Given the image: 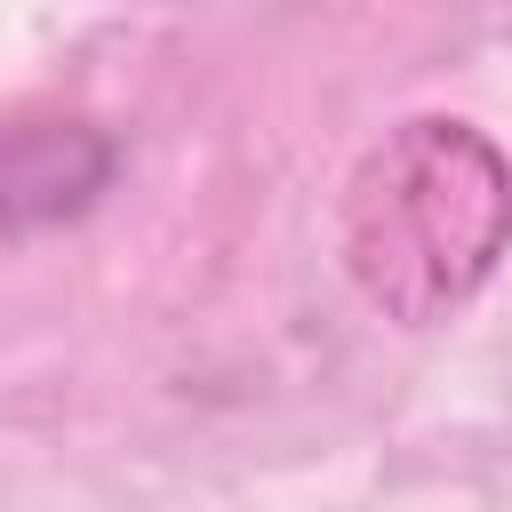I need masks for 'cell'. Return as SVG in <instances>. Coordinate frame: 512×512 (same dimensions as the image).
<instances>
[{
	"label": "cell",
	"instance_id": "1",
	"mask_svg": "<svg viewBox=\"0 0 512 512\" xmlns=\"http://www.w3.org/2000/svg\"><path fill=\"white\" fill-rule=\"evenodd\" d=\"M512 248V168L464 120H400L344 184V272L384 320H448Z\"/></svg>",
	"mask_w": 512,
	"mask_h": 512
}]
</instances>
